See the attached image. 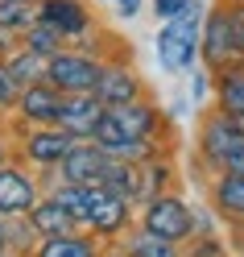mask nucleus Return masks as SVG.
I'll list each match as a JSON object with an SVG mask.
<instances>
[{"mask_svg":"<svg viewBox=\"0 0 244 257\" xmlns=\"http://www.w3.org/2000/svg\"><path fill=\"white\" fill-rule=\"evenodd\" d=\"M203 17H207L203 0H194L182 17L161 21L153 50H157V62H161V71H166V75H190L194 71V62H199V46H203Z\"/></svg>","mask_w":244,"mask_h":257,"instance_id":"1","label":"nucleus"},{"mask_svg":"<svg viewBox=\"0 0 244 257\" xmlns=\"http://www.w3.org/2000/svg\"><path fill=\"white\" fill-rule=\"evenodd\" d=\"M141 228L161 240H174V245H190L194 240V207L182 195H174V191H161L157 199L141 207Z\"/></svg>","mask_w":244,"mask_h":257,"instance_id":"2","label":"nucleus"},{"mask_svg":"<svg viewBox=\"0 0 244 257\" xmlns=\"http://www.w3.org/2000/svg\"><path fill=\"white\" fill-rule=\"evenodd\" d=\"M244 150V133L223 108H207L199 120V158L207 162L211 174H223V166Z\"/></svg>","mask_w":244,"mask_h":257,"instance_id":"3","label":"nucleus"},{"mask_svg":"<svg viewBox=\"0 0 244 257\" xmlns=\"http://www.w3.org/2000/svg\"><path fill=\"white\" fill-rule=\"evenodd\" d=\"M100 75H104V58L83 54V50H75V46H67L62 54H54L50 62H46V83H54L58 91H67V95L95 91Z\"/></svg>","mask_w":244,"mask_h":257,"instance_id":"4","label":"nucleus"},{"mask_svg":"<svg viewBox=\"0 0 244 257\" xmlns=\"http://www.w3.org/2000/svg\"><path fill=\"white\" fill-rule=\"evenodd\" d=\"M108 116L116 120V128L128 137V141H157V146H166V112H161L153 100H133V104H116L108 108Z\"/></svg>","mask_w":244,"mask_h":257,"instance_id":"5","label":"nucleus"},{"mask_svg":"<svg viewBox=\"0 0 244 257\" xmlns=\"http://www.w3.org/2000/svg\"><path fill=\"white\" fill-rule=\"evenodd\" d=\"M199 62H203L211 75H219L223 67H232V62H236L232 25H227V9H223V0H215V5L207 9V17H203V46H199Z\"/></svg>","mask_w":244,"mask_h":257,"instance_id":"6","label":"nucleus"},{"mask_svg":"<svg viewBox=\"0 0 244 257\" xmlns=\"http://www.w3.org/2000/svg\"><path fill=\"white\" fill-rule=\"evenodd\" d=\"M128 224H133V203L112 195L108 187H95L91 191V220H87V232L95 240H116L128 236Z\"/></svg>","mask_w":244,"mask_h":257,"instance_id":"7","label":"nucleus"},{"mask_svg":"<svg viewBox=\"0 0 244 257\" xmlns=\"http://www.w3.org/2000/svg\"><path fill=\"white\" fill-rule=\"evenodd\" d=\"M95 100L104 108H116V104H133V100H149L145 95V79L133 71V62H120V58H104V75L95 83Z\"/></svg>","mask_w":244,"mask_h":257,"instance_id":"8","label":"nucleus"},{"mask_svg":"<svg viewBox=\"0 0 244 257\" xmlns=\"http://www.w3.org/2000/svg\"><path fill=\"white\" fill-rule=\"evenodd\" d=\"M38 199H42V191H38V183H34V174H29V170L13 166V162L0 170V220L29 216L38 207Z\"/></svg>","mask_w":244,"mask_h":257,"instance_id":"9","label":"nucleus"},{"mask_svg":"<svg viewBox=\"0 0 244 257\" xmlns=\"http://www.w3.org/2000/svg\"><path fill=\"white\" fill-rule=\"evenodd\" d=\"M108 162H112L108 150H100L95 141H79V146L62 158L58 179L62 183H75V187H100L104 174H108Z\"/></svg>","mask_w":244,"mask_h":257,"instance_id":"10","label":"nucleus"},{"mask_svg":"<svg viewBox=\"0 0 244 257\" xmlns=\"http://www.w3.org/2000/svg\"><path fill=\"white\" fill-rule=\"evenodd\" d=\"M38 21L54 25L71 46L79 38L95 34V17H91V9L83 5V0H42V5H38Z\"/></svg>","mask_w":244,"mask_h":257,"instance_id":"11","label":"nucleus"},{"mask_svg":"<svg viewBox=\"0 0 244 257\" xmlns=\"http://www.w3.org/2000/svg\"><path fill=\"white\" fill-rule=\"evenodd\" d=\"M75 146H79V137H75V133H67V128L50 124V128H38V133H29V137L21 141V154L29 158V166H38V170H58V166H62V158H67Z\"/></svg>","mask_w":244,"mask_h":257,"instance_id":"12","label":"nucleus"},{"mask_svg":"<svg viewBox=\"0 0 244 257\" xmlns=\"http://www.w3.org/2000/svg\"><path fill=\"white\" fill-rule=\"evenodd\" d=\"M62 104H67V91H58L54 83H46V79H42V83H34V87L21 91L17 116L29 120V124H38V128H50L62 116Z\"/></svg>","mask_w":244,"mask_h":257,"instance_id":"13","label":"nucleus"},{"mask_svg":"<svg viewBox=\"0 0 244 257\" xmlns=\"http://www.w3.org/2000/svg\"><path fill=\"white\" fill-rule=\"evenodd\" d=\"M104 104L95 100V95H67V104H62V116H58V128H67V133H75L79 141H91L95 124L104 120Z\"/></svg>","mask_w":244,"mask_h":257,"instance_id":"14","label":"nucleus"},{"mask_svg":"<svg viewBox=\"0 0 244 257\" xmlns=\"http://www.w3.org/2000/svg\"><path fill=\"white\" fill-rule=\"evenodd\" d=\"M29 224H34V232L42 236V240H54V236H75L79 232V220L67 212V207H62L54 195H42L38 199V207L34 212L25 216Z\"/></svg>","mask_w":244,"mask_h":257,"instance_id":"15","label":"nucleus"},{"mask_svg":"<svg viewBox=\"0 0 244 257\" xmlns=\"http://www.w3.org/2000/svg\"><path fill=\"white\" fill-rule=\"evenodd\" d=\"M211 207L223 220L244 224V179L240 174H215V183H211Z\"/></svg>","mask_w":244,"mask_h":257,"instance_id":"16","label":"nucleus"},{"mask_svg":"<svg viewBox=\"0 0 244 257\" xmlns=\"http://www.w3.org/2000/svg\"><path fill=\"white\" fill-rule=\"evenodd\" d=\"M215 108L223 112H244V58L215 75Z\"/></svg>","mask_w":244,"mask_h":257,"instance_id":"17","label":"nucleus"},{"mask_svg":"<svg viewBox=\"0 0 244 257\" xmlns=\"http://www.w3.org/2000/svg\"><path fill=\"white\" fill-rule=\"evenodd\" d=\"M34 257H104V253H100V245H95V236H83V232H75V236L38 240Z\"/></svg>","mask_w":244,"mask_h":257,"instance_id":"18","label":"nucleus"},{"mask_svg":"<svg viewBox=\"0 0 244 257\" xmlns=\"http://www.w3.org/2000/svg\"><path fill=\"white\" fill-rule=\"evenodd\" d=\"M124 257H182V245H174V240H161L153 232H128L124 236Z\"/></svg>","mask_w":244,"mask_h":257,"instance_id":"19","label":"nucleus"},{"mask_svg":"<svg viewBox=\"0 0 244 257\" xmlns=\"http://www.w3.org/2000/svg\"><path fill=\"white\" fill-rule=\"evenodd\" d=\"M5 62H9V71H13V79H17L21 87H34V83H42V79H46V62H50V58L34 54L29 46H17Z\"/></svg>","mask_w":244,"mask_h":257,"instance_id":"20","label":"nucleus"},{"mask_svg":"<svg viewBox=\"0 0 244 257\" xmlns=\"http://www.w3.org/2000/svg\"><path fill=\"white\" fill-rule=\"evenodd\" d=\"M21 46H29V50H34V54H42V58H54V54H62V50H67L71 42L62 38L54 25L38 21V25H29L25 34H21Z\"/></svg>","mask_w":244,"mask_h":257,"instance_id":"21","label":"nucleus"},{"mask_svg":"<svg viewBox=\"0 0 244 257\" xmlns=\"http://www.w3.org/2000/svg\"><path fill=\"white\" fill-rule=\"evenodd\" d=\"M91 191L95 187H75V183H58L50 195L67 207V212L79 220V228H87V220H91Z\"/></svg>","mask_w":244,"mask_h":257,"instance_id":"22","label":"nucleus"},{"mask_svg":"<svg viewBox=\"0 0 244 257\" xmlns=\"http://www.w3.org/2000/svg\"><path fill=\"white\" fill-rule=\"evenodd\" d=\"M29 25H38V5H25V0H0V29L25 34Z\"/></svg>","mask_w":244,"mask_h":257,"instance_id":"23","label":"nucleus"},{"mask_svg":"<svg viewBox=\"0 0 244 257\" xmlns=\"http://www.w3.org/2000/svg\"><path fill=\"white\" fill-rule=\"evenodd\" d=\"M21 83L13 79V71H9V62L0 58V112H17V100H21Z\"/></svg>","mask_w":244,"mask_h":257,"instance_id":"24","label":"nucleus"},{"mask_svg":"<svg viewBox=\"0 0 244 257\" xmlns=\"http://www.w3.org/2000/svg\"><path fill=\"white\" fill-rule=\"evenodd\" d=\"M190 5H194V0H149V9H153V17H157V21H174V17H182Z\"/></svg>","mask_w":244,"mask_h":257,"instance_id":"25","label":"nucleus"},{"mask_svg":"<svg viewBox=\"0 0 244 257\" xmlns=\"http://www.w3.org/2000/svg\"><path fill=\"white\" fill-rule=\"evenodd\" d=\"M227 9V25H232V46H236V58H244V9L240 5H223Z\"/></svg>","mask_w":244,"mask_h":257,"instance_id":"26","label":"nucleus"},{"mask_svg":"<svg viewBox=\"0 0 244 257\" xmlns=\"http://www.w3.org/2000/svg\"><path fill=\"white\" fill-rule=\"evenodd\" d=\"M182 249H190V257H223V245L215 240V232L211 236H194L190 245H182Z\"/></svg>","mask_w":244,"mask_h":257,"instance_id":"27","label":"nucleus"},{"mask_svg":"<svg viewBox=\"0 0 244 257\" xmlns=\"http://www.w3.org/2000/svg\"><path fill=\"white\" fill-rule=\"evenodd\" d=\"M100 5H108L116 17H124V21H133V17H141V9H145V0H100Z\"/></svg>","mask_w":244,"mask_h":257,"instance_id":"28","label":"nucleus"},{"mask_svg":"<svg viewBox=\"0 0 244 257\" xmlns=\"http://www.w3.org/2000/svg\"><path fill=\"white\" fill-rule=\"evenodd\" d=\"M17 46H21V34H9V29H0V58H9Z\"/></svg>","mask_w":244,"mask_h":257,"instance_id":"29","label":"nucleus"},{"mask_svg":"<svg viewBox=\"0 0 244 257\" xmlns=\"http://www.w3.org/2000/svg\"><path fill=\"white\" fill-rule=\"evenodd\" d=\"M223 174H240V179H244V150H240V154L232 158V162L223 166Z\"/></svg>","mask_w":244,"mask_h":257,"instance_id":"30","label":"nucleus"},{"mask_svg":"<svg viewBox=\"0 0 244 257\" xmlns=\"http://www.w3.org/2000/svg\"><path fill=\"white\" fill-rule=\"evenodd\" d=\"M5 253H13V245H9V224L0 220V257H5Z\"/></svg>","mask_w":244,"mask_h":257,"instance_id":"31","label":"nucleus"},{"mask_svg":"<svg viewBox=\"0 0 244 257\" xmlns=\"http://www.w3.org/2000/svg\"><path fill=\"white\" fill-rule=\"evenodd\" d=\"M5 166H9V141L0 137V170H5Z\"/></svg>","mask_w":244,"mask_h":257,"instance_id":"32","label":"nucleus"},{"mask_svg":"<svg viewBox=\"0 0 244 257\" xmlns=\"http://www.w3.org/2000/svg\"><path fill=\"white\" fill-rule=\"evenodd\" d=\"M227 116H232V120H236V128L244 133V112H227Z\"/></svg>","mask_w":244,"mask_h":257,"instance_id":"33","label":"nucleus"},{"mask_svg":"<svg viewBox=\"0 0 244 257\" xmlns=\"http://www.w3.org/2000/svg\"><path fill=\"white\" fill-rule=\"evenodd\" d=\"M223 5H240V9H244V0H223Z\"/></svg>","mask_w":244,"mask_h":257,"instance_id":"34","label":"nucleus"},{"mask_svg":"<svg viewBox=\"0 0 244 257\" xmlns=\"http://www.w3.org/2000/svg\"><path fill=\"white\" fill-rule=\"evenodd\" d=\"M25 5H42V0H25Z\"/></svg>","mask_w":244,"mask_h":257,"instance_id":"35","label":"nucleus"},{"mask_svg":"<svg viewBox=\"0 0 244 257\" xmlns=\"http://www.w3.org/2000/svg\"><path fill=\"white\" fill-rule=\"evenodd\" d=\"M5 257H21V253H5Z\"/></svg>","mask_w":244,"mask_h":257,"instance_id":"36","label":"nucleus"}]
</instances>
